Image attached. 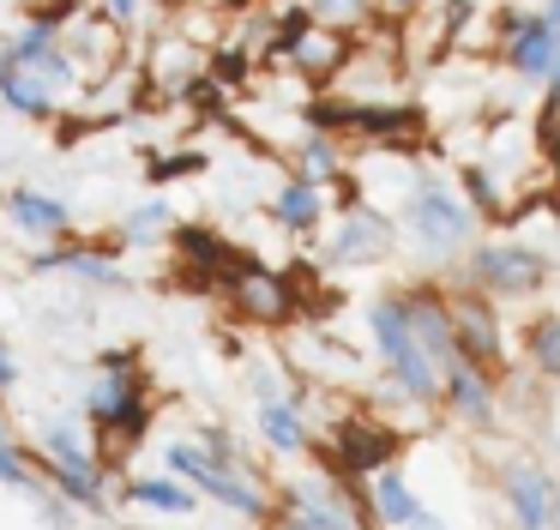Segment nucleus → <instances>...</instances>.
<instances>
[{"label":"nucleus","mask_w":560,"mask_h":530,"mask_svg":"<svg viewBox=\"0 0 560 530\" xmlns=\"http://www.w3.org/2000/svg\"><path fill=\"white\" fill-rule=\"evenodd\" d=\"M374 337H380V349H386V361H392V373L404 380V392L410 398H434L440 385H434V361H428V349H422V337H416V325H410V313L404 308H374Z\"/></svg>","instance_id":"nucleus-1"},{"label":"nucleus","mask_w":560,"mask_h":530,"mask_svg":"<svg viewBox=\"0 0 560 530\" xmlns=\"http://www.w3.org/2000/svg\"><path fill=\"white\" fill-rule=\"evenodd\" d=\"M170 464L182 470L187 482H199V488H206V494H218L223 506H242V512H259V506H266V500H259L254 488H247V482H235L230 470H223L218 458H206V452H199V446H175V452H170Z\"/></svg>","instance_id":"nucleus-2"},{"label":"nucleus","mask_w":560,"mask_h":530,"mask_svg":"<svg viewBox=\"0 0 560 530\" xmlns=\"http://www.w3.org/2000/svg\"><path fill=\"white\" fill-rule=\"evenodd\" d=\"M506 60L524 72V79H555V60H560V36L555 24L536 12V19H518L506 36Z\"/></svg>","instance_id":"nucleus-3"},{"label":"nucleus","mask_w":560,"mask_h":530,"mask_svg":"<svg viewBox=\"0 0 560 530\" xmlns=\"http://www.w3.org/2000/svg\"><path fill=\"white\" fill-rule=\"evenodd\" d=\"M476 277L488 289H506V296H524V289L542 284V260L524 247H482L476 253Z\"/></svg>","instance_id":"nucleus-4"},{"label":"nucleus","mask_w":560,"mask_h":530,"mask_svg":"<svg viewBox=\"0 0 560 530\" xmlns=\"http://www.w3.org/2000/svg\"><path fill=\"white\" fill-rule=\"evenodd\" d=\"M410 217H416V229H422L428 247H458V241L470 235V211H464V205H452L446 193H434V187L416 193Z\"/></svg>","instance_id":"nucleus-5"},{"label":"nucleus","mask_w":560,"mask_h":530,"mask_svg":"<svg viewBox=\"0 0 560 530\" xmlns=\"http://www.w3.org/2000/svg\"><path fill=\"white\" fill-rule=\"evenodd\" d=\"M512 506H518L524 530H548V525H555V494H548V482L530 476V470L512 476Z\"/></svg>","instance_id":"nucleus-6"},{"label":"nucleus","mask_w":560,"mask_h":530,"mask_svg":"<svg viewBox=\"0 0 560 530\" xmlns=\"http://www.w3.org/2000/svg\"><path fill=\"white\" fill-rule=\"evenodd\" d=\"M0 96H7L19 115H49V103H55V96H49V79H43V72H31L25 60H19L7 79H0Z\"/></svg>","instance_id":"nucleus-7"},{"label":"nucleus","mask_w":560,"mask_h":530,"mask_svg":"<svg viewBox=\"0 0 560 530\" xmlns=\"http://www.w3.org/2000/svg\"><path fill=\"white\" fill-rule=\"evenodd\" d=\"M13 217L25 229H67V205L61 199H37V193H13Z\"/></svg>","instance_id":"nucleus-8"},{"label":"nucleus","mask_w":560,"mask_h":530,"mask_svg":"<svg viewBox=\"0 0 560 530\" xmlns=\"http://www.w3.org/2000/svg\"><path fill=\"white\" fill-rule=\"evenodd\" d=\"M374 506H380L386 525H410L416 518V500H410V488H404L398 476H374Z\"/></svg>","instance_id":"nucleus-9"},{"label":"nucleus","mask_w":560,"mask_h":530,"mask_svg":"<svg viewBox=\"0 0 560 530\" xmlns=\"http://www.w3.org/2000/svg\"><path fill=\"white\" fill-rule=\"evenodd\" d=\"M380 247H386V223H380V217H355V223L343 229L338 260H368V253H380Z\"/></svg>","instance_id":"nucleus-10"},{"label":"nucleus","mask_w":560,"mask_h":530,"mask_svg":"<svg viewBox=\"0 0 560 530\" xmlns=\"http://www.w3.org/2000/svg\"><path fill=\"white\" fill-rule=\"evenodd\" d=\"M278 217L290 229H307L319 217V193L314 187H283V199H278Z\"/></svg>","instance_id":"nucleus-11"},{"label":"nucleus","mask_w":560,"mask_h":530,"mask_svg":"<svg viewBox=\"0 0 560 530\" xmlns=\"http://www.w3.org/2000/svg\"><path fill=\"white\" fill-rule=\"evenodd\" d=\"M97 416H103V422H121V428H133V422H139V385H115L109 398H97Z\"/></svg>","instance_id":"nucleus-12"},{"label":"nucleus","mask_w":560,"mask_h":530,"mask_svg":"<svg viewBox=\"0 0 560 530\" xmlns=\"http://www.w3.org/2000/svg\"><path fill=\"white\" fill-rule=\"evenodd\" d=\"M266 440L271 446H283V452H290V446H302V422H295V410H283V404H266Z\"/></svg>","instance_id":"nucleus-13"},{"label":"nucleus","mask_w":560,"mask_h":530,"mask_svg":"<svg viewBox=\"0 0 560 530\" xmlns=\"http://www.w3.org/2000/svg\"><path fill=\"white\" fill-rule=\"evenodd\" d=\"M410 325H416V337H422V349H446L452 344V325H446L440 308H410Z\"/></svg>","instance_id":"nucleus-14"},{"label":"nucleus","mask_w":560,"mask_h":530,"mask_svg":"<svg viewBox=\"0 0 560 530\" xmlns=\"http://www.w3.org/2000/svg\"><path fill=\"white\" fill-rule=\"evenodd\" d=\"M452 398H458L470 416H488V385H482V373H470V368H452Z\"/></svg>","instance_id":"nucleus-15"},{"label":"nucleus","mask_w":560,"mask_h":530,"mask_svg":"<svg viewBox=\"0 0 560 530\" xmlns=\"http://www.w3.org/2000/svg\"><path fill=\"white\" fill-rule=\"evenodd\" d=\"M343 452H350V464H380V458L392 452V440H386V434H368V428H350Z\"/></svg>","instance_id":"nucleus-16"},{"label":"nucleus","mask_w":560,"mask_h":530,"mask_svg":"<svg viewBox=\"0 0 560 530\" xmlns=\"http://www.w3.org/2000/svg\"><path fill=\"white\" fill-rule=\"evenodd\" d=\"M133 500H145V506H163V512H187V488H170V482H133Z\"/></svg>","instance_id":"nucleus-17"},{"label":"nucleus","mask_w":560,"mask_h":530,"mask_svg":"<svg viewBox=\"0 0 560 530\" xmlns=\"http://www.w3.org/2000/svg\"><path fill=\"white\" fill-rule=\"evenodd\" d=\"M242 301L254 313H283V296H278V284H271V277H247L242 284Z\"/></svg>","instance_id":"nucleus-18"},{"label":"nucleus","mask_w":560,"mask_h":530,"mask_svg":"<svg viewBox=\"0 0 560 530\" xmlns=\"http://www.w3.org/2000/svg\"><path fill=\"white\" fill-rule=\"evenodd\" d=\"M530 349H536V361H542L548 373H560V325H555V320H548V325H536Z\"/></svg>","instance_id":"nucleus-19"},{"label":"nucleus","mask_w":560,"mask_h":530,"mask_svg":"<svg viewBox=\"0 0 560 530\" xmlns=\"http://www.w3.org/2000/svg\"><path fill=\"white\" fill-rule=\"evenodd\" d=\"M458 332H464V344H476L482 356L494 349V337H488V320H482V313H464V320H458Z\"/></svg>","instance_id":"nucleus-20"},{"label":"nucleus","mask_w":560,"mask_h":530,"mask_svg":"<svg viewBox=\"0 0 560 530\" xmlns=\"http://www.w3.org/2000/svg\"><path fill=\"white\" fill-rule=\"evenodd\" d=\"M0 482H13V488H37V482H31V470L19 464V458L7 452V446H0Z\"/></svg>","instance_id":"nucleus-21"},{"label":"nucleus","mask_w":560,"mask_h":530,"mask_svg":"<svg viewBox=\"0 0 560 530\" xmlns=\"http://www.w3.org/2000/svg\"><path fill=\"white\" fill-rule=\"evenodd\" d=\"M362 0H319V19H362Z\"/></svg>","instance_id":"nucleus-22"},{"label":"nucleus","mask_w":560,"mask_h":530,"mask_svg":"<svg viewBox=\"0 0 560 530\" xmlns=\"http://www.w3.org/2000/svg\"><path fill=\"white\" fill-rule=\"evenodd\" d=\"M307 169H314V175H331V151H326V139H307Z\"/></svg>","instance_id":"nucleus-23"},{"label":"nucleus","mask_w":560,"mask_h":530,"mask_svg":"<svg viewBox=\"0 0 560 530\" xmlns=\"http://www.w3.org/2000/svg\"><path fill=\"white\" fill-rule=\"evenodd\" d=\"M464 187H470V193H476V199H482V205L494 199V187H488V175H482V169H470V175H464Z\"/></svg>","instance_id":"nucleus-24"},{"label":"nucleus","mask_w":560,"mask_h":530,"mask_svg":"<svg viewBox=\"0 0 560 530\" xmlns=\"http://www.w3.org/2000/svg\"><path fill=\"white\" fill-rule=\"evenodd\" d=\"M109 12H115V19H133V12H139V0H109Z\"/></svg>","instance_id":"nucleus-25"},{"label":"nucleus","mask_w":560,"mask_h":530,"mask_svg":"<svg viewBox=\"0 0 560 530\" xmlns=\"http://www.w3.org/2000/svg\"><path fill=\"white\" fill-rule=\"evenodd\" d=\"M410 525H416V530H446V525H440V518H422V512H416Z\"/></svg>","instance_id":"nucleus-26"},{"label":"nucleus","mask_w":560,"mask_h":530,"mask_svg":"<svg viewBox=\"0 0 560 530\" xmlns=\"http://www.w3.org/2000/svg\"><path fill=\"white\" fill-rule=\"evenodd\" d=\"M548 24H555V36H560V0H548V12H542Z\"/></svg>","instance_id":"nucleus-27"},{"label":"nucleus","mask_w":560,"mask_h":530,"mask_svg":"<svg viewBox=\"0 0 560 530\" xmlns=\"http://www.w3.org/2000/svg\"><path fill=\"white\" fill-rule=\"evenodd\" d=\"M392 7H416V0H392Z\"/></svg>","instance_id":"nucleus-28"}]
</instances>
